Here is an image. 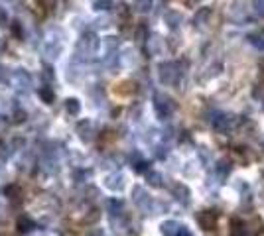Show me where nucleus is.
<instances>
[{
	"instance_id": "f257e3e1",
	"label": "nucleus",
	"mask_w": 264,
	"mask_h": 236,
	"mask_svg": "<svg viewBox=\"0 0 264 236\" xmlns=\"http://www.w3.org/2000/svg\"><path fill=\"white\" fill-rule=\"evenodd\" d=\"M197 223L205 229V231H213L215 223H217V213L215 211H203L197 215Z\"/></svg>"
},
{
	"instance_id": "f03ea898",
	"label": "nucleus",
	"mask_w": 264,
	"mask_h": 236,
	"mask_svg": "<svg viewBox=\"0 0 264 236\" xmlns=\"http://www.w3.org/2000/svg\"><path fill=\"white\" fill-rule=\"evenodd\" d=\"M213 126H215L219 132H227V130L233 126V117H229V115H219V117L213 120Z\"/></svg>"
},
{
	"instance_id": "7ed1b4c3",
	"label": "nucleus",
	"mask_w": 264,
	"mask_h": 236,
	"mask_svg": "<svg viewBox=\"0 0 264 236\" xmlns=\"http://www.w3.org/2000/svg\"><path fill=\"white\" fill-rule=\"evenodd\" d=\"M251 43L255 45V47H259V49H264V34H253L251 36Z\"/></svg>"
},
{
	"instance_id": "20e7f679",
	"label": "nucleus",
	"mask_w": 264,
	"mask_h": 236,
	"mask_svg": "<svg viewBox=\"0 0 264 236\" xmlns=\"http://www.w3.org/2000/svg\"><path fill=\"white\" fill-rule=\"evenodd\" d=\"M39 97L43 99V103H53V91H49L47 87H43V89H39Z\"/></svg>"
},
{
	"instance_id": "39448f33",
	"label": "nucleus",
	"mask_w": 264,
	"mask_h": 236,
	"mask_svg": "<svg viewBox=\"0 0 264 236\" xmlns=\"http://www.w3.org/2000/svg\"><path fill=\"white\" fill-rule=\"evenodd\" d=\"M253 6H255V10H257V14L264 18V0H253Z\"/></svg>"
},
{
	"instance_id": "423d86ee",
	"label": "nucleus",
	"mask_w": 264,
	"mask_h": 236,
	"mask_svg": "<svg viewBox=\"0 0 264 236\" xmlns=\"http://www.w3.org/2000/svg\"><path fill=\"white\" fill-rule=\"evenodd\" d=\"M67 111H71L73 115L79 111V103H77L75 99H69V101H67Z\"/></svg>"
},
{
	"instance_id": "0eeeda50",
	"label": "nucleus",
	"mask_w": 264,
	"mask_h": 236,
	"mask_svg": "<svg viewBox=\"0 0 264 236\" xmlns=\"http://www.w3.org/2000/svg\"><path fill=\"white\" fill-rule=\"evenodd\" d=\"M136 2V6H138V10H148L152 4V0H134Z\"/></svg>"
},
{
	"instance_id": "6e6552de",
	"label": "nucleus",
	"mask_w": 264,
	"mask_h": 236,
	"mask_svg": "<svg viewBox=\"0 0 264 236\" xmlns=\"http://www.w3.org/2000/svg\"><path fill=\"white\" fill-rule=\"evenodd\" d=\"M14 34H16L18 38H22V32H20V26H18V24H14Z\"/></svg>"
}]
</instances>
